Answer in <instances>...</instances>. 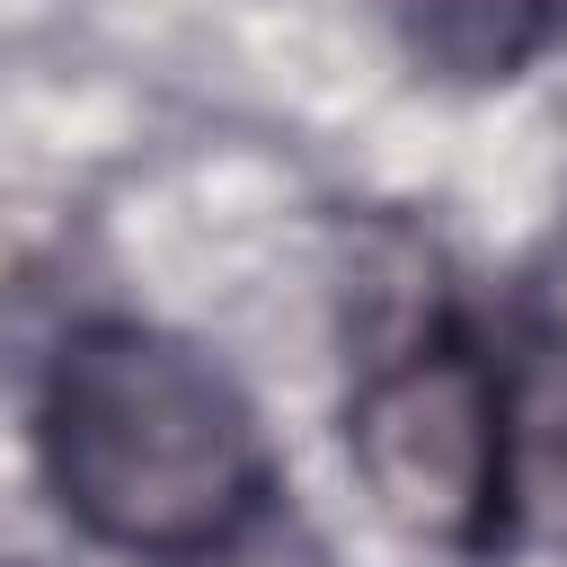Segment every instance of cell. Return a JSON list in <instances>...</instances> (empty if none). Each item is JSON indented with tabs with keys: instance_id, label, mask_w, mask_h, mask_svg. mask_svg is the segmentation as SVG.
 Wrapping results in <instances>:
<instances>
[{
	"instance_id": "obj_1",
	"label": "cell",
	"mask_w": 567,
	"mask_h": 567,
	"mask_svg": "<svg viewBox=\"0 0 567 567\" xmlns=\"http://www.w3.org/2000/svg\"><path fill=\"white\" fill-rule=\"evenodd\" d=\"M53 505L142 567H213L275 514V452L248 390L177 328L80 319L35 381Z\"/></svg>"
},
{
	"instance_id": "obj_2",
	"label": "cell",
	"mask_w": 567,
	"mask_h": 567,
	"mask_svg": "<svg viewBox=\"0 0 567 567\" xmlns=\"http://www.w3.org/2000/svg\"><path fill=\"white\" fill-rule=\"evenodd\" d=\"M346 452L408 540L496 549V478H505L496 328L452 292H425L390 328H372L346 399Z\"/></svg>"
},
{
	"instance_id": "obj_3",
	"label": "cell",
	"mask_w": 567,
	"mask_h": 567,
	"mask_svg": "<svg viewBox=\"0 0 567 567\" xmlns=\"http://www.w3.org/2000/svg\"><path fill=\"white\" fill-rule=\"evenodd\" d=\"M496 381H505L496 549H540L567 567V328L558 319L496 328Z\"/></svg>"
},
{
	"instance_id": "obj_4",
	"label": "cell",
	"mask_w": 567,
	"mask_h": 567,
	"mask_svg": "<svg viewBox=\"0 0 567 567\" xmlns=\"http://www.w3.org/2000/svg\"><path fill=\"white\" fill-rule=\"evenodd\" d=\"M390 44L443 89H505L567 53V0H372Z\"/></svg>"
},
{
	"instance_id": "obj_5",
	"label": "cell",
	"mask_w": 567,
	"mask_h": 567,
	"mask_svg": "<svg viewBox=\"0 0 567 567\" xmlns=\"http://www.w3.org/2000/svg\"><path fill=\"white\" fill-rule=\"evenodd\" d=\"M0 567H18V558H0Z\"/></svg>"
}]
</instances>
